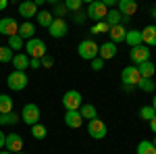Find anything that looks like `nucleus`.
<instances>
[{"label": "nucleus", "mask_w": 156, "mask_h": 154, "mask_svg": "<svg viewBox=\"0 0 156 154\" xmlns=\"http://www.w3.org/2000/svg\"><path fill=\"white\" fill-rule=\"evenodd\" d=\"M40 63H42V67H46V69H50V67L54 65V59H52V56H44V59L40 60Z\"/></svg>", "instance_id": "58836bf2"}, {"label": "nucleus", "mask_w": 156, "mask_h": 154, "mask_svg": "<svg viewBox=\"0 0 156 154\" xmlns=\"http://www.w3.org/2000/svg\"><path fill=\"white\" fill-rule=\"evenodd\" d=\"M77 54H79V59H83V60H92L98 59V44L94 42V40H81L79 42V46H77Z\"/></svg>", "instance_id": "f03ea898"}, {"label": "nucleus", "mask_w": 156, "mask_h": 154, "mask_svg": "<svg viewBox=\"0 0 156 154\" xmlns=\"http://www.w3.org/2000/svg\"><path fill=\"white\" fill-rule=\"evenodd\" d=\"M152 144H154V148H156V138H154V140H152Z\"/></svg>", "instance_id": "09e8293b"}, {"label": "nucleus", "mask_w": 156, "mask_h": 154, "mask_svg": "<svg viewBox=\"0 0 156 154\" xmlns=\"http://www.w3.org/2000/svg\"><path fill=\"white\" fill-rule=\"evenodd\" d=\"M36 21H37V25H42V27H50L52 21H54V15H50L48 11H37Z\"/></svg>", "instance_id": "393cba45"}, {"label": "nucleus", "mask_w": 156, "mask_h": 154, "mask_svg": "<svg viewBox=\"0 0 156 154\" xmlns=\"http://www.w3.org/2000/svg\"><path fill=\"white\" fill-rule=\"evenodd\" d=\"M65 6H67V11L77 13V11H81L83 2H81V0H65Z\"/></svg>", "instance_id": "473e14b6"}, {"label": "nucleus", "mask_w": 156, "mask_h": 154, "mask_svg": "<svg viewBox=\"0 0 156 154\" xmlns=\"http://www.w3.org/2000/svg\"><path fill=\"white\" fill-rule=\"evenodd\" d=\"M62 15H67V6H65V2H62V4L56 2V4H54V17H56V19H62Z\"/></svg>", "instance_id": "c9c22d12"}, {"label": "nucleus", "mask_w": 156, "mask_h": 154, "mask_svg": "<svg viewBox=\"0 0 156 154\" xmlns=\"http://www.w3.org/2000/svg\"><path fill=\"white\" fill-rule=\"evenodd\" d=\"M87 133H90V138H94V140H104L106 138V123L102 121V119H94V121H87Z\"/></svg>", "instance_id": "0eeeda50"}, {"label": "nucleus", "mask_w": 156, "mask_h": 154, "mask_svg": "<svg viewBox=\"0 0 156 154\" xmlns=\"http://www.w3.org/2000/svg\"><path fill=\"white\" fill-rule=\"evenodd\" d=\"M62 106H65V110H79L83 106V98L77 90H67L62 96Z\"/></svg>", "instance_id": "39448f33"}, {"label": "nucleus", "mask_w": 156, "mask_h": 154, "mask_svg": "<svg viewBox=\"0 0 156 154\" xmlns=\"http://www.w3.org/2000/svg\"><path fill=\"white\" fill-rule=\"evenodd\" d=\"M125 44H129L131 48L140 46V44H142V31H140V29H127V36H125Z\"/></svg>", "instance_id": "4be33fe9"}, {"label": "nucleus", "mask_w": 156, "mask_h": 154, "mask_svg": "<svg viewBox=\"0 0 156 154\" xmlns=\"http://www.w3.org/2000/svg\"><path fill=\"white\" fill-rule=\"evenodd\" d=\"M117 52H119V50H117V44H112V42H104V44L98 46V59H102V60L115 59Z\"/></svg>", "instance_id": "ddd939ff"}, {"label": "nucleus", "mask_w": 156, "mask_h": 154, "mask_svg": "<svg viewBox=\"0 0 156 154\" xmlns=\"http://www.w3.org/2000/svg\"><path fill=\"white\" fill-rule=\"evenodd\" d=\"M152 108H154V113H156V94H154V100H152Z\"/></svg>", "instance_id": "49530a36"}, {"label": "nucleus", "mask_w": 156, "mask_h": 154, "mask_svg": "<svg viewBox=\"0 0 156 154\" xmlns=\"http://www.w3.org/2000/svg\"><path fill=\"white\" fill-rule=\"evenodd\" d=\"M17 154H25V152H17Z\"/></svg>", "instance_id": "8fccbe9b"}, {"label": "nucleus", "mask_w": 156, "mask_h": 154, "mask_svg": "<svg viewBox=\"0 0 156 154\" xmlns=\"http://www.w3.org/2000/svg\"><path fill=\"white\" fill-rule=\"evenodd\" d=\"M9 6V0H0V11H4Z\"/></svg>", "instance_id": "37998d69"}, {"label": "nucleus", "mask_w": 156, "mask_h": 154, "mask_svg": "<svg viewBox=\"0 0 156 154\" xmlns=\"http://www.w3.org/2000/svg\"><path fill=\"white\" fill-rule=\"evenodd\" d=\"M34 34H36V27L31 21H23V23L19 25V38L21 40H34Z\"/></svg>", "instance_id": "412c9836"}, {"label": "nucleus", "mask_w": 156, "mask_h": 154, "mask_svg": "<svg viewBox=\"0 0 156 154\" xmlns=\"http://www.w3.org/2000/svg\"><path fill=\"white\" fill-rule=\"evenodd\" d=\"M117 11H119L123 17H129V19H131L133 15L137 13V2H133V0H119Z\"/></svg>", "instance_id": "4468645a"}, {"label": "nucleus", "mask_w": 156, "mask_h": 154, "mask_svg": "<svg viewBox=\"0 0 156 154\" xmlns=\"http://www.w3.org/2000/svg\"><path fill=\"white\" fill-rule=\"evenodd\" d=\"M129 59H131V63L135 65V67H137V65H142V63H146V60H150V48L144 46V44H140V46L131 48Z\"/></svg>", "instance_id": "6e6552de"}, {"label": "nucleus", "mask_w": 156, "mask_h": 154, "mask_svg": "<svg viewBox=\"0 0 156 154\" xmlns=\"http://www.w3.org/2000/svg\"><path fill=\"white\" fill-rule=\"evenodd\" d=\"M4 140H6V133H2V131H0V150L4 148Z\"/></svg>", "instance_id": "79ce46f5"}, {"label": "nucleus", "mask_w": 156, "mask_h": 154, "mask_svg": "<svg viewBox=\"0 0 156 154\" xmlns=\"http://www.w3.org/2000/svg\"><path fill=\"white\" fill-rule=\"evenodd\" d=\"M29 67H31V69H40V67H42V63H40L37 59H29Z\"/></svg>", "instance_id": "ea45409f"}, {"label": "nucleus", "mask_w": 156, "mask_h": 154, "mask_svg": "<svg viewBox=\"0 0 156 154\" xmlns=\"http://www.w3.org/2000/svg\"><path fill=\"white\" fill-rule=\"evenodd\" d=\"M92 69H94V71H102V69H104V60L102 59H94L92 60Z\"/></svg>", "instance_id": "4c0bfd02"}, {"label": "nucleus", "mask_w": 156, "mask_h": 154, "mask_svg": "<svg viewBox=\"0 0 156 154\" xmlns=\"http://www.w3.org/2000/svg\"><path fill=\"white\" fill-rule=\"evenodd\" d=\"M19 119H21V115H17L12 110V113H6V115H0V125H17Z\"/></svg>", "instance_id": "bb28decb"}, {"label": "nucleus", "mask_w": 156, "mask_h": 154, "mask_svg": "<svg viewBox=\"0 0 156 154\" xmlns=\"http://www.w3.org/2000/svg\"><path fill=\"white\" fill-rule=\"evenodd\" d=\"M137 88L142 90V92H156V83L154 79H140V83H137Z\"/></svg>", "instance_id": "c756f323"}, {"label": "nucleus", "mask_w": 156, "mask_h": 154, "mask_svg": "<svg viewBox=\"0 0 156 154\" xmlns=\"http://www.w3.org/2000/svg\"><path fill=\"white\" fill-rule=\"evenodd\" d=\"M140 73H137V67H125L123 71H121V81L123 85H131V88H137V83H140Z\"/></svg>", "instance_id": "1a4fd4ad"}, {"label": "nucleus", "mask_w": 156, "mask_h": 154, "mask_svg": "<svg viewBox=\"0 0 156 154\" xmlns=\"http://www.w3.org/2000/svg\"><path fill=\"white\" fill-rule=\"evenodd\" d=\"M4 150H9L11 154H17L23 150V138L19 133H6V140H4Z\"/></svg>", "instance_id": "9d476101"}, {"label": "nucleus", "mask_w": 156, "mask_h": 154, "mask_svg": "<svg viewBox=\"0 0 156 154\" xmlns=\"http://www.w3.org/2000/svg\"><path fill=\"white\" fill-rule=\"evenodd\" d=\"M48 31H50V36L52 38H65L67 36V31H69V27H67V21L65 19H56L54 17V21H52V25L48 27Z\"/></svg>", "instance_id": "f8f14e48"}, {"label": "nucleus", "mask_w": 156, "mask_h": 154, "mask_svg": "<svg viewBox=\"0 0 156 154\" xmlns=\"http://www.w3.org/2000/svg\"><path fill=\"white\" fill-rule=\"evenodd\" d=\"M150 129H152V131L156 133V115H154L152 119H150Z\"/></svg>", "instance_id": "a19ab883"}, {"label": "nucleus", "mask_w": 156, "mask_h": 154, "mask_svg": "<svg viewBox=\"0 0 156 154\" xmlns=\"http://www.w3.org/2000/svg\"><path fill=\"white\" fill-rule=\"evenodd\" d=\"M142 44L144 46H156V25H148L146 29H142Z\"/></svg>", "instance_id": "f3484780"}, {"label": "nucleus", "mask_w": 156, "mask_h": 154, "mask_svg": "<svg viewBox=\"0 0 156 154\" xmlns=\"http://www.w3.org/2000/svg\"><path fill=\"white\" fill-rule=\"evenodd\" d=\"M21 121L25 125H29V127H34L36 123H40V106L34 104V102L25 104L23 110H21Z\"/></svg>", "instance_id": "423d86ee"}, {"label": "nucleus", "mask_w": 156, "mask_h": 154, "mask_svg": "<svg viewBox=\"0 0 156 154\" xmlns=\"http://www.w3.org/2000/svg\"><path fill=\"white\" fill-rule=\"evenodd\" d=\"M0 154H11V152L9 150H0Z\"/></svg>", "instance_id": "de8ad7c7"}, {"label": "nucleus", "mask_w": 156, "mask_h": 154, "mask_svg": "<svg viewBox=\"0 0 156 154\" xmlns=\"http://www.w3.org/2000/svg\"><path fill=\"white\" fill-rule=\"evenodd\" d=\"M27 83H29V77H27L25 71H12L11 75L6 77V85H9V90H12V92H21V90H25Z\"/></svg>", "instance_id": "20e7f679"}, {"label": "nucleus", "mask_w": 156, "mask_h": 154, "mask_svg": "<svg viewBox=\"0 0 156 154\" xmlns=\"http://www.w3.org/2000/svg\"><path fill=\"white\" fill-rule=\"evenodd\" d=\"M12 67H15V71H25L27 67H29V56L25 54V52H17L15 56H12Z\"/></svg>", "instance_id": "aec40b11"}, {"label": "nucleus", "mask_w": 156, "mask_h": 154, "mask_svg": "<svg viewBox=\"0 0 156 154\" xmlns=\"http://www.w3.org/2000/svg\"><path fill=\"white\" fill-rule=\"evenodd\" d=\"M85 15H87V19H92V21L100 23V21H104V19H106L108 6L102 2V0H94V2H90V4H87V11H85Z\"/></svg>", "instance_id": "f257e3e1"}, {"label": "nucleus", "mask_w": 156, "mask_h": 154, "mask_svg": "<svg viewBox=\"0 0 156 154\" xmlns=\"http://www.w3.org/2000/svg\"><path fill=\"white\" fill-rule=\"evenodd\" d=\"M102 2H104V4H106V6H115V4H117V2H115V0H102Z\"/></svg>", "instance_id": "c03bdc74"}, {"label": "nucleus", "mask_w": 156, "mask_h": 154, "mask_svg": "<svg viewBox=\"0 0 156 154\" xmlns=\"http://www.w3.org/2000/svg\"><path fill=\"white\" fill-rule=\"evenodd\" d=\"M108 31H110V27H108L106 21L94 23V27H92V34H94V36H98V34H108Z\"/></svg>", "instance_id": "2f4dec72"}, {"label": "nucleus", "mask_w": 156, "mask_h": 154, "mask_svg": "<svg viewBox=\"0 0 156 154\" xmlns=\"http://www.w3.org/2000/svg\"><path fill=\"white\" fill-rule=\"evenodd\" d=\"M154 115H156V113H154V108L150 106V104H146V106L140 108V117L144 119V121H150V119L154 117Z\"/></svg>", "instance_id": "f704fd0d"}, {"label": "nucleus", "mask_w": 156, "mask_h": 154, "mask_svg": "<svg viewBox=\"0 0 156 154\" xmlns=\"http://www.w3.org/2000/svg\"><path fill=\"white\" fill-rule=\"evenodd\" d=\"M19 15L25 17V21H29L31 17H36L37 15L36 2H34V0H25V2H21V4H19Z\"/></svg>", "instance_id": "2eb2a0df"}, {"label": "nucleus", "mask_w": 156, "mask_h": 154, "mask_svg": "<svg viewBox=\"0 0 156 154\" xmlns=\"http://www.w3.org/2000/svg\"><path fill=\"white\" fill-rule=\"evenodd\" d=\"M12 113V98L9 94H0V115Z\"/></svg>", "instance_id": "a878e982"}, {"label": "nucleus", "mask_w": 156, "mask_h": 154, "mask_svg": "<svg viewBox=\"0 0 156 154\" xmlns=\"http://www.w3.org/2000/svg\"><path fill=\"white\" fill-rule=\"evenodd\" d=\"M12 50L9 46H0V63H11L12 60Z\"/></svg>", "instance_id": "7c9ffc66"}, {"label": "nucleus", "mask_w": 156, "mask_h": 154, "mask_svg": "<svg viewBox=\"0 0 156 154\" xmlns=\"http://www.w3.org/2000/svg\"><path fill=\"white\" fill-rule=\"evenodd\" d=\"M108 23V27H115V25H121V21H123V15H121L117 9H108V15L106 19H104Z\"/></svg>", "instance_id": "b1692460"}, {"label": "nucleus", "mask_w": 156, "mask_h": 154, "mask_svg": "<svg viewBox=\"0 0 156 154\" xmlns=\"http://www.w3.org/2000/svg\"><path fill=\"white\" fill-rule=\"evenodd\" d=\"M85 19H87V15H85L83 11H77V13H73V21H75L77 25L85 23Z\"/></svg>", "instance_id": "e433bc0d"}, {"label": "nucleus", "mask_w": 156, "mask_h": 154, "mask_svg": "<svg viewBox=\"0 0 156 154\" xmlns=\"http://www.w3.org/2000/svg\"><path fill=\"white\" fill-rule=\"evenodd\" d=\"M108 36H110V42L112 44H121V42H125L127 29H125V25H115V27H110Z\"/></svg>", "instance_id": "6ab92c4d"}, {"label": "nucleus", "mask_w": 156, "mask_h": 154, "mask_svg": "<svg viewBox=\"0 0 156 154\" xmlns=\"http://www.w3.org/2000/svg\"><path fill=\"white\" fill-rule=\"evenodd\" d=\"M6 46L11 48V50H21V48H23V40L19 38V34H17V36L9 38V44H6Z\"/></svg>", "instance_id": "72a5a7b5"}, {"label": "nucleus", "mask_w": 156, "mask_h": 154, "mask_svg": "<svg viewBox=\"0 0 156 154\" xmlns=\"http://www.w3.org/2000/svg\"><path fill=\"white\" fill-rule=\"evenodd\" d=\"M137 73L142 79H154V73H156V67L152 60H146L142 65H137Z\"/></svg>", "instance_id": "a211bd4d"}, {"label": "nucleus", "mask_w": 156, "mask_h": 154, "mask_svg": "<svg viewBox=\"0 0 156 154\" xmlns=\"http://www.w3.org/2000/svg\"><path fill=\"white\" fill-rule=\"evenodd\" d=\"M79 115H81L83 121H94V119H98V110L94 104H83L79 108Z\"/></svg>", "instance_id": "5701e85b"}, {"label": "nucleus", "mask_w": 156, "mask_h": 154, "mask_svg": "<svg viewBox=\"0 0 156 154\" xmlns=\"http://www.w3.org/2000/svg\"><path fill=\"white\" fill-rule=\"evenodd\" d=\"M150 15H152V17L156 19V6H152V11H150Z\"/></svg>", "instance_id": "a18cd8bd"}, {"label": "nucleus", "mask_w": 156, "mask_h": 154, "mask_svg": "<svg viewBox=\"0 0 156 154\" xmlns=\"http://www.w3.org/2000/svg\"><path fill=\"white\" fill-rule=\"evenodd\" d=\"M25 54L29 56V59H37L42 60L46 56V44L40 40V38H34V40H27V44H25Z\"/></svg>", "instance_id": "7ed1b4c3"}, {"label": "nucleus", "mask_w": 156, "mask_h": 154, "mask_svg": "<svg viewBox=\"0 0 156 154\" xmlns=\"http://www.w3.org/2000/svg\"><path fill=\"white\" fill-rule=\"evenodd\" d=\"M65 123H67V127H71V129H79V127L83 125V119L79 115V110H67V113H65Z\"/></svg>", "instance_id": "dca6fc26"}, {"label": "nucleus", "mask_w": 156, "mask_h": 154, "mask_svg": "<svg viewBox=\"0 0 156 154\" xmlns=\"http://www.w3.org/2000/svg\"><path fill=\"white\" fill-rule=\"evenodd\" d=\"M0 34L6 38H12L19 34V25L17 21L12 19V17H4V19H0Z\"/></svg>", "instance_id": "9b49d317"}, {"label": "nucleus", "mask_w": 156, "mask_h": 154, "mask_svg": "<svg viewBox=\"0 0 156 154\" xmlns=\"http://www.w3.org/2000/svg\"><path fill=\"white\" fill-rule=\"evenodd\" d=\"M46 133H48V129H46L42 123H36V125L31 127V135H34L36 140H44V138H46Z\"/></svg>", "instance_id": "c85d7f7f"}, {"label": "nucleus", "mask_w": 156, "mask_h": 154, "mask_svg": "<svg viewBox=\"0 0 156 154\" xmlns=\"http://www.w3.org/2000/svg\"><path fill=\"white\" fill-rule=\"evenodd\" d=\"M137 154H156V148L152 142H148V140H144V142L137 144V150H135Z\"/></svg>", "instance_id": "cd10ccee"}]
</instances>
